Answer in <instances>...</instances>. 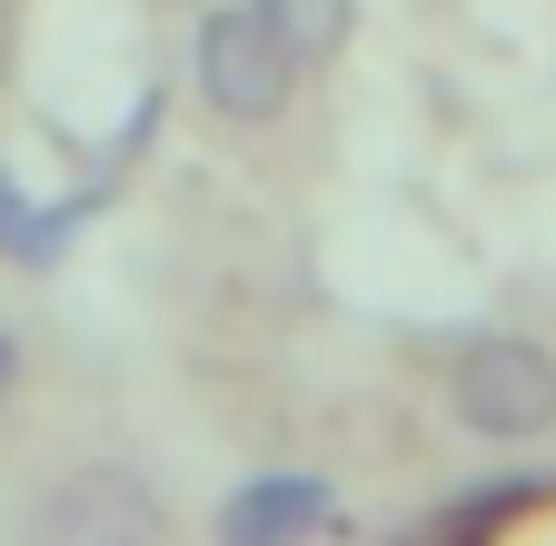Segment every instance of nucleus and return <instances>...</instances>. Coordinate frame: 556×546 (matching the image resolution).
<instances>
[{"mask_svg":"<svg viewBox=\"0 0 556 546\" xmlns=\"http://www.w3.org/2000/svg\"><path fill=\"white\" fill-rule=\"evenodd\" d=\"M308 526H338V497H328V477H308V467H268V477H249V487L219 507V536H229V546L308 536Z\"/></svg>","mask_w":556,"mask_h":546,"instance_id":"4","label":"nucleus"},{"mask_svg":"<svg viewBox=\"0 0 556 546\" xmlns=\"http://www.w3.org/2000/svg\"><path fill=\"white\" fill-rule=\"evenodd\" d=\"M289 90H299V50L278 40L249 0L199 21V100L219 110V119H249V129H258V119L289 110Z\"/></svg>","mask_w":556,"mask_h":546,"instance_id":"1","label":"nucleus"},{"mask_svg":"<svg viewBox=\"0 0 556 546\" xmlns=\"http://www.w3.org/2000/svg\"><path fill=\"white\" fill-rule=\"evenodd\" d=\"M249 11L289 40L299 60H328V50H348V21H358V0H249Z\"/></svg>","mask_w":556,"mask_h":546,"instance_id":"5","label":"nucleus"},{"mask_svg":"<svg viewBox=\"0 0 556 546\" xmlns=\"http://www.w3.org/2000/svg\"><path fill=\"white\" fill-rule=\"evenodd\" d=\"M21 219H30V209H21V179H11V169H0V249H11V239H21Z\"/></svg>","mask_w":556,"mask_h":546,"instance_id":"8","label":"nucleus"},{"mask_svg":"<svg viewBox=\"0 0 556 546\" xmlns=\"http://www.w3.org/2000/svg\"><path fill=\"white\" fill-rule=\"evenodd\" d=\"M21 378H30V348H21V328H0V407L21 397Z\"/></svg>","mask_w":556,"mask_h":546,"instance_id":"7","label":"nucleus"},{"mask_svg":"<svg viewBox=\"0 0 556 546\" xmlns=\"http://www.w3.org/2000/svg\"><path fill=\"white\" fill-rule=\"evenodd\" d=\"M447 407L477 437H546L556 428V358L536 338H477L447 368Z\"/></svg>","mask_w":556,"mask_h":546,"instance_id":"2","label":"nucleus"},{"mask_svg":"<svg viewBox=\"0 0 556 546\" xmlns=\"http://www.w3.org/2000/svg\"><path fill=\"white\" fill-rule=\"evenodd\" d=\"M30 536H50V546H139V536H160V497L129 467H70L30 507Z\"/></svg>","mask_w":556,"mask_h":546,"instance_id":"3","label":"nucleus"},{"mask_svg":"<svg viewBox=\"0 0 556 546\" xmlns=\"http://www.w3.org/2000/svg\"><path fill=\"white\" fill-rule=\"evenodd\" d=\"M517 507H527V487H467V497L438 507V536H497Z\"/></svg>","mask_w":556,"mask_h":546,"instance_id":"6","label":"nucleus"}]
</instances>
